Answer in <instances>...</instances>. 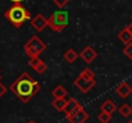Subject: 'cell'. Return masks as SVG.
Listing matches in <instances>:
<instances>
[{
	"instance_id": "obj_18",
	"label": "cell",
	"mask_w": 132,
	"mask_h": 123,
	"mask_svg": "<svg viewBox=\"0 0 132 123\" xmlns=\"http://www.w3.org/2000/svg\"><path fill=\"white\" fill-rule=\"evenodd\" d=\"M80 76H81V77H84V78H86V80H95V72H94V71H91L90 68H85V69H82V72L80 73Z\"/></svg>"
},
{
	"instance_id": "obj_22",
	"label": "cell",
	"mask_w": 132,
	"mask_h": 123,
	"mask_svg": "<svg viewBox=\"0 0 132 123\" xmlns=\"http://www.w3.org/2000/svg\"><path fill=\"white\" fill-rule=\"evenodd\" d=\"M6 92V87L3 85V82H0V97H3Z\"/></svg>"
},
{
	"instance_id": "obj_27",
	"label": "cell",
	"mask_w": 132,
	"mask_h": 123,
	"mask_svg": "<svg viewBox=\"0 0 132 123\" xmlns=\"http://www.w3.org/2000/svg\"><path fill=\"white\" fill-rule=\"evenodd\" d=\"M0 82H1V75H0Z\"/></svg>"
},
{
	"instance_id": "obj_16",
	"label": "cell",
	"mask_w": 132,
	"mask_h": 123,
	"mask_svg": "<svg viewBox=\"0 0 132 123\" xmlns=\"http://www.w3.org/2000/svg\"><path fill=\"white\" fill-rule=\"evenodd\" d=\"M67 99H54L51 101V105L54 106V109H56L58 112H63L65 105H67Z\"/></svg>"
},
{
	"instance_id": "obj_11",
	"label": "cell",
	"mask_w": 132,
	"mask_h": 123,
	"mask_svg": "<svg viewBox=\"0 0 132 123\" xmlns=\"http://www.w3.org/2000/svg\"><path fill=\"white\" fill-rule=\"evenodd\" d=\"M116 94H117L121 99H127L132 94V87L127 82H121V83L116 87Z\"/></svg>"
},
{
	"instance_id": "obj_2",
	"label": "cell",
	"mask_w": 132,
	"mask_h": 123,
	"mask_svg": "<svg viewBox=\"0 0 132 123\" xmlns=\"http://www.w3.org/2000/svg\"><path fill=\"white\" fill-rule=\"evenodd\" d=\"M4 17L15 28H21L27 21L31 19V12L27 10L22 4H13L8 10H5Z\"/></svg>"
},
{
	"instance_id": "obj_26",
	"label": "cell",
	"mask_w": 132,
	"mask_h": 123,
	"mask_svg": "<svg viewBox=\"0 0 132 123\" xmlns=\"http://www.w3.org/2000/svg\"><path fill=\"white\" fill-rule=\"evenodd\" d=\"M126 123H132V119H131V121H127V122H126Z\"/></svg>"
},
{
	"instance_id": "obj_6",
	"label": "cell",
	"mask_w": 132,
	"mask_h": 123,
	"mask_svg": "<svg viewBox=\"0 0 132 123\" xmlns=\"http://www.w3.org/2000/svg\"><path fill=\"white\" fill-rule=\"evenodd\" d=\"M84 106L80 104V101L77 100V99H75V97H69L68 99V101H67V105H65V108H64V114H65V117L68 118V117H71L72 114H75L76 112H78L80 109H82Z\"/></svg>"
},
{
	"instance_id": "obj_15",
	"label": "cell",
	"mask_w": 132,
	"mask_h": 123,
	"mask_svg": "<svg viewBox=\"0 0 132 123\" xmlns=\"http://www.w3.org/2000/svg\"><path fill=\"white\" fill-rule=\"evenodd\" d=\"M63 58H64V60H65L67 63L72 64V63H75V62H76V59L78 58V54H77V51H76L75 49H68V50H65V51H64Z\"/></svg>"
},
{
	"instance_id": "obj_8",
	"label": "cell",
	"mask_w": 132,
	"mask_h": 123,
	"mask_svg": "<svg viewBox=\"0 0 132 123\" xmlns=\"http://www.w3.org/2000/svg\"><path fill=\"white\" fill-rule=\"evenodd\" d=\"M80 56L82 58V60H84L86 64H90V63H92V62L97 58V53H96V50H95L94 47L86 46V47H84L82 51L80 53Z\"/></svg>"
},
{
	"instance_id": "obj_4",
	"label": "cell",
	"mask_w": 132,
	"mask_h": 123,
	"mask_svg": "<svg viewBox=\"0 0 132 123\" xmlns=\"http://www.w3.org/2000/svg\"><path fill=\"white\" fill-rule=\"evenodd\" d=\"M68 23H69V13L67 10H56L47 19V26L54 32H62L68 26Z\"/></svg>"
},
{
	"instance_id": "obj_10",
	"label": "cell",
	"mask_w": 132,
	"mask_h": 123,
	"mask_svg": "<svg viewBox=\"0 0 132 123\" xmlns=\"http://www.w3.org/2000/svg\"><path fill=\"white\" fill-rule=\"evenodd\" d=\"M30 67L35 71V72H37L39 75H44L45 72L47 71V65L45 64V62L43 59H40V58H36V59H30Z\"/></svg>"
},
{
	"instance_id": "obj_25",
	"label": "cell",
	"mask_w": 132,
	"mask_h": 123,
	"mask_svg": "<svg viewBox=\"0 0 132 123\" xmlns=\"http://www.w3.org/2000/svg\"><path fill=\"white\" fill-rule=\"evenodd\" d=\"M27 123H36V122H35L34 119H31V121H28V122H27Z\"/></svg>"
},
{
	"instance_id": "obj_24",
	"label": "cell",
	"mask_w": 132,
	"mask_h": 123,
	"mask_svg": "<svg viewBox=\"0 0 132 123\" xmlns=\"http://www.w3.org/2000/svg\"><path fill=\"white\" fill-rule=\"evenodd\" d=\"M10 1H13L14 4H21V3H22L23 0H10Z\"/></svg>"
},
{
	"instance_id": "obj_19",
	"label": "cell",
	"mask_w": 132,
	"mask_h": 123,
	"mask_svg": "<svg viewBox=\"0 0 132 123\" xmlns=\"http://www.w3.org/2000/svg\"><path fill=\"white\" fill-rule=\"evenodd\" d=\"M97 121L100 123H109L112 121V114H108V113L101 112V113L97 114Z\"/></svg>"
},
{
	"instance_id": "obj_14",
	"label": "cell",
	"mask_w": 132,
	"mask_h": 123,
	"mask_svg": "<svg viewBox=\"0 0 132 123\" xmlns=\"http://www.w3.org/2000/svg\"><path fill=\"white\" fill-rule=\"evenodd\" d=\"M118 40L121 41V42H123L125 45H128V44L132 42V34L125 27V28H122L121 32L118 34Z\"/></svg>"
},
{
	"instance_id": "obj_17",
	"label": "cell",
	"mask_w": 132,
	"mask_h": 123,
	"mask_svg": "<svg viewBox=\"0 0 132 123\" xmlns=\"http://www.w3.org/2000/svg\"><path fill=\"white\" fill-rule=\"evenodd\" d=\"M118 109V113L122 116V117H125V118H127V117H130L132 114V108L128 105V104H122L119 108H117Z\"/></svg>"
},
{
	"instance_id": "obj_12",
	"label": "cell",
	"mask_w": 132,
	"mask_h": 123,
	"mask_svg": "<svg viewBox=\"0 0 132 123\" xmlns=\"http://www.w3.org/2000/svg\"><path fill=\"white\" fill-rule=\"evenodd\" d=\"M100 109H101V112H104V113H108V114H113L116 110H117V105H116V103L113 101V100H110V99H108V100H105L103 104H101V106H100Z\"/></svg>"
},
{
	"instance_id": "obj_23",
	"label": "cell",
	"mask_w": 132,
	"mask_h": 123,
	"mask_svg": "<svg viewBox=\"0 0 132 123\" xmlns=\"http://www.w3.org/2000/svg\"><path fill=\"white\" fill-rule=\"evenodd\" d=\"M126 28H127V30H128V31H130V32L132 34V22L130 23V24H128V26H126Z\"/></svg>"
},
{
	"instance_id": "obj_3",
	"label": "cell",
	"mask_w": 132,
	"mask_h": 123,
	"mask_svg": "<svg viewBox=\"0 0 132 123\" xmlns=\"http://www.w3.org/2000/svg\"><path fill=\"white\" fill-rule=\"evenodd\" d=\"M23 50H24V54L30 59H36V58H40V55L46 50V44L37 35H34L24 44Z\"/></svg>"
},
{
	"instance_id": "obj_1",
	"label": "cell",
	"mask_w": 132,
	"mask_h": 123,
	"mask_svg": "<svg viewBox=\"0 0 132 123\" xmlns=\"http://www.w3.org/2000/svg\"><path fill=\"white\" fill-rule=\"evenodd\" d=\"M9 90L23 103L27 104L36 94L40 92L41 86L28 72H23L9 87Z\"/></svg>"
},
{
	"instance_id": "obj_28",
	"label": "cell",
	"mask_w": 132,
	"mask_h": 123,
	"mask_svg": "<svg viewBox=\"0 0 132 123\" xmlns=\"http://www.w3.org/2000/svg\"><path fill=\"white\" fill-rule=\"evenodd\" d=\"M131 21H132V15H131Z\"/></svg>"
},
{
	"instance_id": "obj_21",
	"label": "cell",
	"mask_w": 132,
	"mask_h": 123,
	"mask_svg": "<svg viewBox=\"0 0 132 123\" xmlns=\"http://www.w3.org/2000/svg\"><path fill=\"white\" fill-rule=\"evenodd\" d=\"M53 3H54V4H55V5L59 8V9H63V8H64V6H65L68 3H69V0H53Z\"/></svg>"
},
{
	"instance_id": "obj_20",
	"label": "cell",
	"mask_w": 132,
	"mask_h": 123,
	"mask_svg": "<svg viewBox=\"0 0 132 123\" xmlns=\"http://www.w3.org/2000/svg\"><path fill=\"white\" fill-rule=\"evenodd\" d=\"M123 54H125L128 59L132 60V42L128 44V45H126V46L123 47Z\"/></svg>"
},
{
	"instance_id": "obj_7",
	"label": "cell",
	"mask_w": 132,
	"mask_h": 123,
	"mask_svg": "<svg viewBox=\"0 0 132 123\" xmlns=\"http://www.w3.org/2000/svg\"><path fill=\"white\" fill-rule=\"evenodd\" d=\"M31 26L39 31V32H43L45 28L47 27V18H45V15L43 13H39L36 14L32 19H31Z\"/></svg>"
},
{
	"instance_id": "obj_9",
	"label": "cell",
	"mask_w": 132,
	"mask_h": 123,
	"mask_svg": "<svg viewBox=\"0 0 132 123\" xmlns=\"http://www.w3.org/2000/svg\"><path fill=\"white\" fill-rule=\"evenodd\" d=\"M90 118V114L82 108L78 112H76L75 114H72L71 117H68L67 119L69 121V123H85Z\"/></svg>"
},
{
	"instance_id": "obj_13",
	"label": "cell",
	"mask_w": 132,
	"mask_h": 123,
	"mask_svg": "<svg viewBox=\"0 0 132 123\" xmlns=\"http://www.w3.org/2000/svg\"><path fill=\"white\" fill-rule=\"evenodd\" d=\"M51 95L54 96V99H65L67 95H68V92H67V90L64 88L63 85H58V86H55L53 88Z\"/></svg>"
},
{
	"instance_id": "obj_29",
	"label": "cell",
	"mask_w": 132,
	"mask_h": 123,
	"mask_svg": "<svg viewBox=\"0 0 132 123\" xmlns=\"http://www.w3.org/2000/svg\"><path fill=\"white\" fill-rule=\"evenodd\" d=\"M0 75H1V73H0Z\"/></svg>"
},
{
	"instance_id": "obj_5",
	"label": "cell",
	"mask_w": 132,
	"mask_h": 123,
	"mask_svg": "<svg viewBox=\"0 0 132 123\" xmlns=\"http://www.w3.org/2000/svg\"><path fill=\"white\" fill-rule=\"evenodd\" d=\"M73 83H75V86H76L82 94H87V92H90V90H92V88L95 87L96 81H95V80H86V78L78 76V77L73 81Z\"/></svg>"
}]
</instances>
